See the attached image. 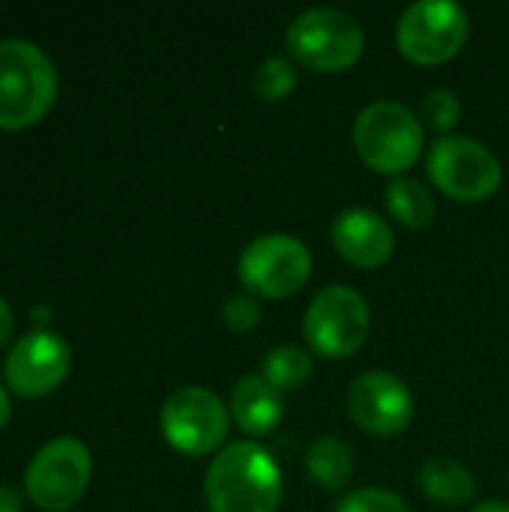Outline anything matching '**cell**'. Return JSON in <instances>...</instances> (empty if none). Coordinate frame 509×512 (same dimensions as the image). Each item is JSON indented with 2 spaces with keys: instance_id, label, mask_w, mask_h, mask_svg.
I'll return each instance as SVG.
<instances>
[{
  "instance_id": "cell-9",
  "label": "cell",
  "mask_w": 509,
  "mask_h": 512,
  "mask_svg": "<svg viewBox=\"0 0 509 512\" xmlns=\"http://www.w3.org/2000/svg\"><path fill=\"white\" fill-rule=\"evenodd\" d=\"M90 480V453L78 438L48 441L27 465L24 489L42 510L63 512L84 495Z\"/></svg>"
},
{
  "instance_id": "cell-16",
  "label": "cell",
  "mask_w": 509,
  "mask_h": 512,
  "mask_svg": "<svg viewBox=\"0 0 509 512\" xmlns=\"http://www.w3.org/2000/svg\"><path fill=\"white\" fill-rule=\"evenodd\" d=\"M306 471H309V477L321 489L339 492L354 477V450L342 438L324 435V438H318L309 447V453H306Z\"/></svg>"
},
{
  "instance_id": "cell-27",
  "label": "cell",
  "mask_w": 509,
  "mask_h": 512,
  "mask_svg": "<svg viewBox=\"0 0 509 512\" xmlns=\"http://www.w3.org/2000/svg\"><path fill=\"white\" fill-rule=\"evenodd\" d=\"M45 318H48V309L45 306H36L33 309V321H45Z\"/></svg>"
},
{
  "instance_id": "cell-18",
  "label": "cell",
  "mask_w": 509,
  "mask_h": 512,
  "mask_svg": "<svg viewBox=\"0 0 509 512\" xmlns=\"http://www.w3.org/2000/svg\"><path fill=\"white\" fill-rule=\"evenodd\" d=\"M261 375L279 390H297L312 375V354L300 345H276L264 354Z\"/></svg>"
},
{
  "instance_id": "cell-5",
  "label": "cell",
  "mask_w": 509,
  "mask_h": 512,
  "mask_svg": "<svg viewBox=\"0 0 509 512\" xmlns=\"http://www.w3.org/2000/svg\"><path fill=\"white\" fill-rule=\"evenodd\" d=\"M426 174L444 195L459 201H483L501 186L498 156L471 135L438 138L429 147Z\"/></svg>"
},
{
  "instance_id": "cell-2",
  "label": "cell",
  "mask_w": 509,
  "mask_h": 512,
  "mask_svg": "<svg viewBox=\"0 0 509 512\" xmlns=\"http://www.w3.org/2000/svg\"><path fill=\"white\" fill-rule=\"evenodd\" d=\"M57 75L42 48L24 39H0V126L24 129L54 102Z\"/></svg>"
},
{
  "instance_id": "cell-26",
  "label": "cell",
  "mask_w": 509,
  "mask_h": 512,
  "mask_svg": "<svg viewBox=\"0 0 509 512\" xmlns=\"http://www.w3.org/2000/svg\"><path fill=\"white\" fill-rule=\"evenodd\" d=\"M6 420H9V396H6V390L0 387V429L6 426Z\"/></svg>"
},
{
  "instance_id": "cell-6",
  "label": "cell",
  "mask_w": 509,
  "mask_h": 512,
  "mask_svg": "<svg viewBox=\"0 0 509 512\" xmlns=\"http://www.w3.org/2000/svg\"><path fill=\"white\" fill-rule=\"evenodd\" d=\"M237 273L252 294L282 300L303 288L312 273V255L291 234H261L240 252Z\"/></svg>"
},
{
  "instance_id": "cell-19",
  "label": "cell",
  "mask_w": 509,
  "mask_h": 512,
  "mask_svg": "<svg viewBox=\"0 0 509 512\" xmlns=\"http://www.w3.org/2000/svg\"><path fill=\"white\" fill-rule=\"evenodd\" d=\"M252 87L264 102H279L297 87V69L288 57H267L255 66Z\"/></svg>"
},
{
  "instance_id": "cell-7",
  "label": "cell",
  "mask_w": 509,
  "mask_h": 512,
  "mask_svg": "<svg viewBox=\"0 0 509 512\" xmlns=\"http://www.w3.org/2000/svg\"><path fill=\"white\" fill-rule=\"evenodd\" d=\"M468 39V12L453 0H417L396 24V45L414 63H444Z\"/></svg>"
},
{
  "instance_id": "cell-8",
  "label": "cell",
  "mask_w": 509,
  "mask_h": 512,
  "mask_svg": "<svg viewBox=\"0 0 509 512\" xmlns=\"http://www.w3.org/2000/svg\"><path fill=\"white\" fill-rule=\"evenodd\" d=\"M303 333L321 357H348L369 336V303L348 285H327L312 297Z\"/></svg>"
},
{
  "instance_id": "cell-3",
  "label": "cell",
  "mask_w": 509,
  "mask_h": 512,
  "mask_svg": "<svg viewBox=\"0 0 509 512\" xmlns=\"http://www.w3.org/2000/svg\"><path fill=\"white\" fill-rule=\"evenodd\" d=\"M291 57L318 72H342L363 57V24L333 6H315L300 12L285 33Z\"/></svg>"
},
{
  "instance_id": "cell-12",
  "label": "cell",
  "mask_w": 509,
  "mask_h": 512,
  "mask_svg": "<svg viewBox=\"0 0 509 512\" xmlns=\"http://www.w3.org/2000/svg\"><path fill=\"white\" fill-rule=\"evenodd\" d=\"M3 372L18 396H45L69 372V345L51 330H33L12 345Z\"/></svg>"
},
{
  "instance_id": "cell-1",
  "label": "cell",
  "mask_w": 509,
  "mask_h": 512,
  "mask_svg": "<svg viewBox=\"0 0 509 512\" xmlns=\"http://www.w3.org/2000/svg\"><path fill=\"white\" fill-rule=\"evenodd\" d=\"M210 512H273L282 498L276 459L255 441H234L213 456L204 477Z\"/></svg>"
},
{
  "instance_id": "cell-17",
  "label": "cell",
  "mask_w": 509,
  "mask_h": 512,
  "mask_svg": "<svg viewBox=\"0 0 509 512\" xmlns=\"http://www.w3.org/2000/svg\"><path fill=\"white\" fill-rule=\"evenodd\" d=\"M384 201H387V210L396 216V222H402L405 228H426L435 219V198L414 177H405V174L393 177Z\"/></svg>"
},
{
  "instance_id": "cell-14",
  "label": "cell",
  "mask_w": 509,
  "mask_h": 512,
  "mask_svg": "<svg viewBox=\"0 0 509 512\" xmlns=\"http://www.w3.org/2000/svg\"><path fill=\"white\" fill-rule=\"evenodd\" d=\"M231 417L249 435H267L282 420V393L264 375H243L231 393Z\"/></svg>"
},
{
  "instance_id": "cell-4",
  "label": "cell",
  "mask_w": 509,
  "mask_h": 512,
  "mask_svg": "<svg viewBox=\"0 0 509 512\" xmlns=\"http://www.w3.org/2000/svg\"><path fill=\"white\" fill-rule=\"evenodd\" d=\"M423 123L399 102H372L354 120V147L360 159L381 174H402L423 153Z\"/></svg>"
},
{
  "instance_id": "cell-11",
  "label": "cell",
  "mask_w": 509,
  "mask_h": 512,
  "mask_svg": "<svg viewBox=\"0 0 509 512\" xmlns=\"http://www.w3.org/2000/svg\"><path fill=\"white\" fill-rule=\"evenodd\" d=\"M348 411L354 423L378 438H390L408 429L414 420V396L402 378L384 369L360 372L348 387Z\"/></svg>"
},
{
  "instance_id": "cell-10",
  "label": "cell",
  "mask_w": 509,
  "mask_h": 512,
  "mask_svg": "<svg viewBox=\"0 0 509 512\" xmlns=\"http://www.w3.org/2000/svg\"><path fill=\"white\" fill-rule=\"evenodd\" d=\"M162 435L186 456L213 453L228 435V408L207 387H177L162 405Z\"/></svg>"
},
{
  "instance_id": "cell-15",
  "label": "cell",
  "mask_w": 509,
  "mask_h": 512,
  "mask_svg": "<svg viewBox=\"0 0 509 512\" xmlns=\"http://www.w3.org/2000/svg\"><path fill=\"white\" fill-rule=\"evenodd\" d=\"M417 483L426 492V498H432L444 507H465L477 498V480L468 471V465L447 459V456L426 459L417 474Z\"/></svg>"
},
{
  "instance_id": "cell-24",
  "label": "cell",
  "mask_w": 509,
  "mask_h": 512,
  "mask_svg": "<svg viewBox=\"0 0 509 512\" xmlns=\"http://www.w3.org/2000/svg\"><path fill=\"white\" fill-rule=\"evenodd\" d=\"M9 333H12V312H9L6 300L0 297V345L9 339Z\"/></svg>"
},
{
  "instance_id": "cell-25",
  "label": "cell",
  "mask_w": 509,
  "mask_h": 512,
  "mask_svg": "<svg viewBox=\"0 0 509 512\" xmlns=\"http://www.w3.org/2000/svg\"><path fill=\"white\" fill-rule=\"evenodd\" d=\"M471 512H509V504L507 501H495V498H492V501H483V504H477V507H474Z\"/></svg>"
},
{
  "instance_id": "cell-20",
  "label": "cell",
  "mask_w": 509,
  "mask_h": 512,
  "mask_svg": "<svg viewBox=\"0 0 509 512\" xmlns=\"http://www.w3.org/2000/svg\"><path fill=\"white\" fill-rule=\"evenodd\" d=\"M420 114H423V120H426L432 129L447 132V129L459 120V114H462V102H459V96H456L453 90H447V87H435V90H429V93L423 96Z\"/></svg>"
},
{
  "instance_id": "cell-23",
  "label": "cell",
  "mask_w": 509,
  "mask_h": 512,
  "mask_svg": "<svg viewBox=\"0 0 509 512\" xmlns=\"http://www.w3.org/2000/svg\"><path fill=\"white\" fill-rule=\"evenodd\" d=\"M0 512H21V498L9 486H0Z\"/></svg>"
},
{
  "instance_id": "cell-22",
  "label": "cell",
  "mask_w": 509,
  "mask_h": 512,
  "mask_svg": "<svg viewBox=\"0 0 509 512\" xmlns=\"http://www.w3.org/2000/svg\"><path fill=\"white\" fill-rule=\"evenodd\" d=\"M222 318H225L228 330H234V333H249V330L258 324V318H261V306H258V300H255L252 294H234V297L225 303Z\"/></svg>"
},
{
  "instance_id": "cell-13",
  "label": "cell",
  "mask_w": 509,
  "mask_h": 512,
  "mask_svg": "<svg viewBox=\"0 0 509 512\" xmlns=\"http://www.w3.org/2000/svg\"><path fill=\"white\" fill-rule=\"evenodd\" d=\"M333 243L339 255L357 267H381L393 255V228L369 207H348L333 219Z\"/></svg>"
},
{
  "instance_id": "cell-21",
  "label": "cell",
  "mask_w": 509,
  "mask_h": 512,
  "mask_svg": "<svg viewBox=\"0 0 509 512\" xmlns=\"http://www.w3.org/2000/svg\"><path fill=\"white\" fill-rule=\"evenodd\" d=\"M336 512H408V504L387 489H360L345 495L336 504Z\"/></svg>"
}]
</instances>
